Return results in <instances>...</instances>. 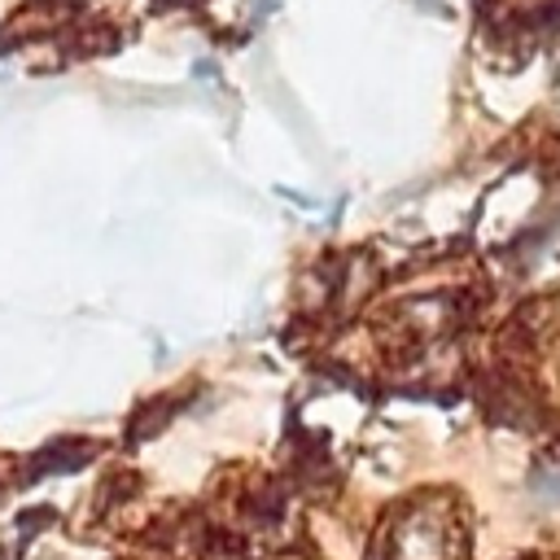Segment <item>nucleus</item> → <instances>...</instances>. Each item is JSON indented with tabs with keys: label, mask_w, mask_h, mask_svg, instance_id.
<instances>
[{
	"label": "nucleus",
	"mask_w": 560,
	"mask_h": 560,
	"mask_svg": "<svg viewBox=\"0 0 560 560\" xmlns=\"http://www.w3.org/2000/svg\"><path fill=\"white\" fill-rule=\"evenodd\" d=\"M538 499H547V503H560V477H538Z\"/></svg>",
	"instance_id": "nucleus-1"
}]
</instances>
